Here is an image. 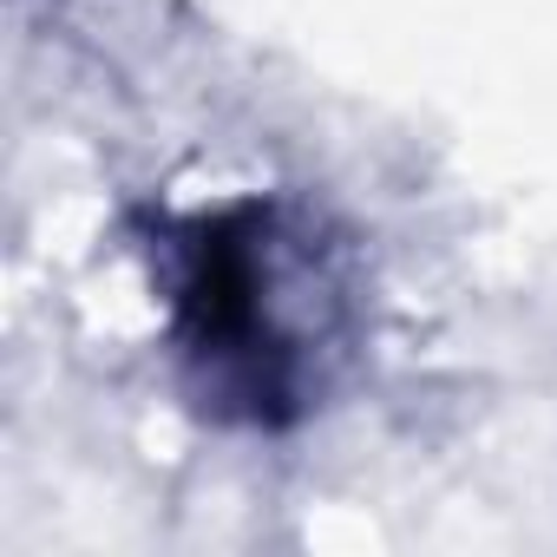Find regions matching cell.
Instances as JSON below:
<instances>
[{
  "label": "cell",
  "instance_id": "1",
  "mask_svg": "<svg viewBox=\"0 0 557 557\" xmlns=\"http://www.w3.org/2000/svg\"><path fill=\"white\" fill-rule=\"evenodd\" d=\"M269 203H230L184 230V283L177 329L210 394L249 400L256 420L296 394V348L275 329V275H269Z\"/></svg>",
  "mask_w": 557,
  "mask_h": 557
}]
</instances>
